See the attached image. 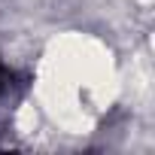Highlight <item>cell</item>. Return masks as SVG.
Segmentation results:
<instances>
[{"label":"cell","mask_w":155,"mask_h":155,"mask_svg":"<svg viewBox=\"0 0 155 155\" xmlns=\"http://www.w3.org/2000/svg\"><path fill=\"white\" fill-rule=\"evenodd\" d=\"M119 88L122 76L113 49L94 34L67 31L40 52L31 101L55 131L91 134L116 104Z\"/></svg>","instance_id":"obj_1"}]
</instances>
